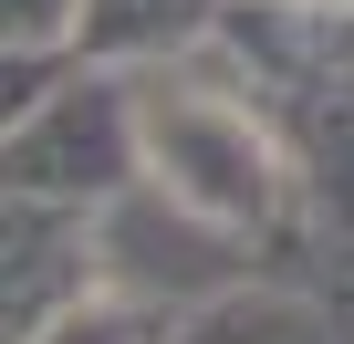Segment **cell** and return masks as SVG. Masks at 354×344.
<instances>
[{
	"mask_svg": "<svg viewBox=\"0 0 354 344\" xmlns=\"http://www.w3.org/2000/svg\"><path fill=\"white\" fill-rule=\"evenodd\" d=\"M63 292H73V230L32 199H0V344L42 323Z\"/></svg>",
	"mask_w": 354,
	"mask_h": 344,
	"instance_id": "obj_1",
	"label": "cell"
},
{
	"mask_svg": "<svg viewBox=\"0 0 354 344\" xmlns=\"http://www.w3.org/2000/svg\"><path fill=\"white\" fill-rule=\"evenodd\" d=\"M63 11H73V0H0V42H42Z\"/></svg>",
	"mask_w": 354,
	"mask_h": 344,
	"instance_id": "obj_2",
	"label": "cell"
}]
</instances>
